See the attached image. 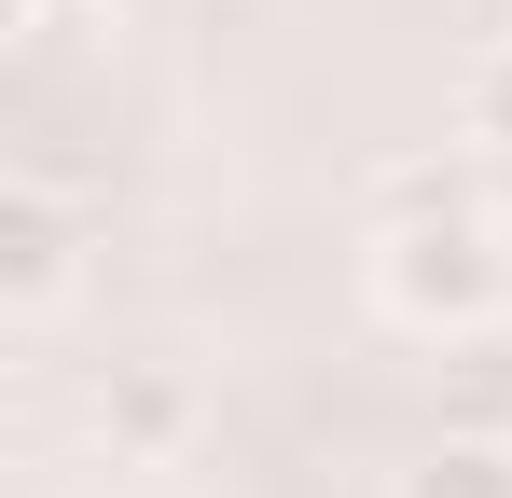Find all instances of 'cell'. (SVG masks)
Here are the masks:
<instances>
[{"instance_id":"cell-8","label":"cell","mask_w":512,"mask_h":498,"mask_svg":"<svg viewBox=\"0 0 512 498\" xmlns=\"http://www.w3.org/2000/svg\"><path fill=\"white\" fill-rule=\"evenodd\" d=\"M14 14H28V28H42V14H84V0H14Z\"/></svg>"},{"instance_id":"cell-2","label":"cell","mask_w":512,"mask_h":498,"mask_svg":"<svg viewBox=\"0 0 512 498\" xmlns=\"http://www.w3.org/2000/svg\"><path fill=\"white\" fill-rule=\"evenodd\" d=\"M70 291H84V208L42 166H14L0 180V319H56Z\"/></svg>"},{"instance_id":"cell-4","label":"cell","mask_w":512,"mask_h":498,"mask_svg":"<svg viewBox=\"0 0 512 498\" xmlns=\"http://www.w3.org/2000/svg\"><path fill=\"white\" fill-rule=\"evenodd\" d=\"M429 388H443V429H457V443H512V319H485V332H443Z\"/></svg>"},{"instance_id":"cell-5","label":"cell","mask_w":512,"mask_h":498,"mask_svg":"<svg viewBox=\"0 0 512 498\" xmlns=\"http://www.w3.org/2000/svg\"><path fill=\"white\" fill-rule=\"evenodd\" d=\"M471 208H485V180H471L457 153H402L388 180H374V236H388V222H471Z\"/></svg>"},{"instance_id":"cell-7","label":"cell","mask_w":512,"mask_h":498,"mask_svg":"<svg viewBox=\"0 0 512 498\" xmlns=\"http://www.w3.org/2000/svg\"><path fill=\"white\" fill-rule=\"evenodd\" d=\"M457 125H471L485 153H512V28L471 42V70H457Z\"/></svg>"},{"instance_id":"cell-6","label":"cell","mask_w":512,"mask_h":498,"mask_svg":"<svg viewBox=\"0 0 512 498\" xmlns=\"http://www.w3.org/2000/svg\"><path fill=\"white\" fill-rule=\"evenodd\" d=\"M402 498H512V443H457L443 429L416 471H402Z\"/></svg>"},{"instance_id":"cell-1","label":"cell","mask_w":512,"mask_h":498,"mask_svg":"<svg viewBox=\"0 0 512 498\" xmlns=\"http://www.w3.org/2000/svg\"><path fill=\"white\" fill-rule=\"evenodd\" d=\"M374 305L402 332H485V319H512V249H499V222L471 208V222H388L374 236Z\"/></svg>"},{"instance_id":"cell-3","label":"cell","mask_w":512,"mask_h":498,"mask_svg":"<svg viewBox=\"0 0 512 498\" xmlns=\"http://www.w3.org/2000/svg\"><path fill=\"white\" fill-rule=\"evenodd\" d=\"M84 429H97V457H180V443H194V388H180L167 360H111Z\"/></svg>"}]
</instances>
